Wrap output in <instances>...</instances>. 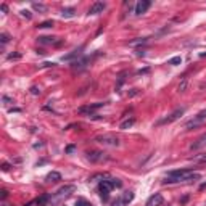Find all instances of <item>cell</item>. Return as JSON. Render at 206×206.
<instances>
[{
    "label": "cell",
    "instance_id": "1",
    "mask_svg": "<svg viewBox=\"0 0 206 206\" xmlns=\"http://www.w3.org/2000/svg\"><path fill=\"white\" fill-rule=\"evenodd\" d=\"M201 176L198 172H193L192 169H177L167 172V176L164 177V184H185V182H196L200 180Z\"/></svg>",
    "mask_w": 206,
    "mask_h": 206
},
{
    "label": "cell",
    "instance_id": "2",
    "mask_svg": "<svg viewBox=\"0 0 206 206\" xmlns=\"http://www.w3.org/2000/svg\"><path fill=\"white\" fill-rule=\"evenodd\" d=\"M86 158L90 163H101V161L108 160V154L105 151H100V150H90V151L86 153Z\"/></svg>",
    "mask_w": 206,
    "mask_h": 206
},
{
    "label": "cell",
    "instance_id": "3",
    "mask_svg": "<svg viewBox=\"0 0 206 206\" xmlns=\"http://www.w3.org/2000/svg\"><path fill=\"white\" fill-rule=\"evenodd\" d=\"M184 113H185V108H177V110L172 111L171 114H167L166 118H163V119L158 121L156 126H164V124H171V123H174V121H177V119H179Z\"/></svg>",
    "mask_w": 206,
    "mask_h": 206
},
{
    "label": "cell",
    "instance_id": "4",
    "mask_svg": "<svg viewBox=\"0 0 206 206\" xmlns=\"http://www.w3.org/2000/svg\"><path fill=\"white\" fill-rule=\"evenodd\" d=\"M114 187L113 184H111V179H105V180H101L100 182V185H98V190H100V195H101V198L103 200H108V196H110V192L113 190Z\"/></svg>",
    "mask_w": 206,
    "mask_h": 206
},
{
    "label": "cell",
    "instance_id": "5",
    "mask_svg": "<svg viewBox=\"0 0 206 206\" xmlns=\"http://www.w3.org/2000/svg\"><path fill=\"white\" fill-rule=\"evenodd\" d=\"M95 142L101 143V145H110V147H118L119 145V139L114 137V135H98L95 139Z\"/></svg>",
    "mask_w": 206,
    "mask_h": 206
},
{
    "label": "cell",
    "instance_id": "6",
    "mask_svg": "<svg viewBox=\"0 0 206 206\" xmlns=\"http://www.w3.org/2000/svg\"><path fill=\"white\" fill-rule=\"evenodd\" d=\"M105 105L103 101H98V103H93V105H87V106H81V108H77V113L79 114H86V116H93V111L98 110V108H101V106Z\"/></svg>",
    "mask_w": 206,
    "mask_h": 206
},
{
    "label": "cell",
    "instance_id": "7",
    "mask_svg": "<svg viewBox=\"0 0 206 206\" xmlns=\"http://www.w3.org/2000/svg\"><path fill=\"white\" fill-rule=\"evenodd\" d=\"M204 119H206V118H203L201 114H196L193 119H190V121H187V123H185V129H187V130H190V129L198 127V126L203 124V121H204Z\"/></svg>",
    "mask_w": 206,
    "mask_h": 206
},
{
    "label": "cell",
    "instance_id": "8",
    "mask_svg": "<svg viewBox=\"0 0 206 206\" xmlns=\"http://www.w3.org/2000/svg\"><path fill=\"white\" fill-rule=\"evenodd\" d=\"M151 7V2L150 0H142V2H139L137 5H135V15L140 16L143 15V13H147V10Z\"/></svg>",
    "mask_w": 206,
    "mask_h": 206
},
{
    "label": "cell",
    "instance_id": "9",
    "mask_svg": "<svg viewBox=\"0 0 206 206\" xmlns=\"http://www.w3.org/2000/svg\"><path fill=\"white\" fill-rule=\"evenodd\" d=\"M105 8H106V3H103V2H95L90 8H89V13H87V15H100V13L105 11Z\"/></svg>",
    "mask_w": 206,
    "mask_h": 206
},
{
    "label": "cell",
    "instance_id": "10",
    "mask_svg": "<svg viewBox=\"0 0 206 206\" xmlns=\"http://www.w3.org/2000/svg\"><path fill=\"white\" fill-rule=\"evenodd\" d=\"M163 203H164V198H163L161 193H154L148 198L147 201V206H161Z\"/></svg>",
    "mask_w": 206,
    "mask_h": 206
},
{
    "label": "cell",
    "instance_id": "11",
    "mask_svg": "<svg viewBox=\"0 0 206 206\" xmlns=\"http://www.w3.org/2000/svg\"><path fill=\"white\" fill-rule=\"evenodd\" d=\"M74 192H76V187L74 185H64V187H61V189H58L57 196L58 198H63V196H68V195L74 193Z\"/></svg>",
    "mask_w": 206,
    "mask_h": 206
},
{
    "label": "cell",
    "instance_id": "12",
    "mask_svg": "<svg viewBox=\"0 0 206 206\" xmlns=\"http://www.w3.org/2000/svg\"><path fill=\"white\" fill-rule=\"evenodd\" d=\"M61 180V174L60 172H57V171H52V172H48L47 174V177H45V182H60Z\"/></svg>",
    "mask_w": 206,
    "mask_h": 206
},
{
    "label": "cell",
    "instance_id": "13",
    "mask_svg": "<svg viewBox=\"0 0 206 206\" xmlns=\"http://www.w3.org/2000/svg\"><path fill=\"white\" fill-rule=\"evenodd\" d=\"M39 42H40V44H45V45H53V44H60L58 37H48V36L39 37Z\"/></svg>",
    "mask_w": 206,
    "mask_h": 206
},
{
    "label": "cell",
    "instance_id": "14",
    "mask_svg": "<svg viewBox=\"0 0 206 206\" xmlns=\"http://www.w3.org/2000/svg\"><path fill=\"white\" fill-rule=\"evenodd\" d=\"M105 179H110V176L106 174V172H98V174H93L92 177H89V180L90 182H101V180H105Z\"/></svg>",
    "mask_w": 206,
    "mask_h": 206
},
{
    "label": "cell",
    "instance_id": "15",
    "mask_svg": "<svg viewBox=\"0 0 206 206\" xmlns=\"http://www.w3.org/2000/svg\"><path fill=\"white\" fill-rule=\"evenodd\" d=\"M203 145H206V134H203V135H201V137L198 139V140H196V143H192V150H198V148H201V147H203Z\"/></svg>",
    "mask_w": 206,
    "mask_h": 206
},
{
    "label": "cell",
    "instance_id": "16",
    "mask_svg": "<svg viewBox=\"0 0 206 206\" xmlns=\"http://www.w3.org/2000/svg\"><path fill=\"white\" fill-rule=\"evenodd\" d=\"M134 124H135V118L126 119V121H123V123L119 124V129H123V130H126V129H130Z\"/></svg>",
    "mask_w": 206,
    "mask_h": 206
},
{
    "label": "cell",
    "instance_id": "17",
    "mask_svg": "<svg viewBox=\"0 0 206 206\" xmlns=\"http://www.w3.org/2000/svg\"><path fill=\"white\" fill-rule=\"evenodd\" d=\"M81 52H82V47H81V48H77V50H74L73 53H69V55H64V57H63L61 60H63V61H69V60H73V58L79 57V55H81Z\"/></svg>",
    "mask_w": 206,
    "mask_h": 206
},
{
    "label": "cell",
    "instance_id": "18",
    "mask_svg": "<svg viewBox=\"0 0 206 206\" xmlns=\"http://www.w3.org/2000/svg\"><path fill=\"white\" fill-rule=\"evenodd\" d=\"M74 15H76V10H74V8H63V10H61V16L63 18H73Z\"/></svg>",
    "mask_w": 206,
    "mask_h": 206
},
{
    "label": "cell",
    "instance_id": "19",
    "mask_svg": "<svg viewBox=\"0 0 206 206\" xmlns=\"http://www.w3.org/2000/svg\"><path fill=\"white\" fill-rule=\"evenodd\" d=\"M48 200H50V195H42L40 198L36 200V203H37V206H47Z\"/></svg>",
    "mask_w": 206,
    "mask_h": 206
},
{
    "label": "cell",
    "instance_id": "20",
    "mask_svg": "<svg viewBox=\"0 0 206 206\" xmlns=\"http://www.w3.org/2000/svg\"><path fill=\"white\" fill-rule=\"evenodd\" d=\"M89 63V58H82V60H79V61H74V64H73V68H84L86 64Z\"/></svg>",
    "mask_w": 206,
    "mask_h": 206
},
{
    "label": "cell",
    "instance_id": "21",
    "mask_svg": "<svg viewBox=\"0 0 206 206\" xmlns=\"http://www.w3.org/2000/svg\"><path fill=\"white\" fill-rule=\"evenodd\" d=\"M32 8H34L36 11H47V7L44 5V3H37V2H34V3H32Z\"/></svg>",
    "mask_w": 206,
    "mask_h": 206
},
{
    "label": "cell",
    "instance_id": "22",
    "mask_svg": "<svg viewBox=\"0 0 206 206\" xmlns=\"http://www.w3.org/2000/svg\"><path fill=\"white\" fill-rule=\"evenodd\" d=\"M113 206H127V203H126L124 198L121 196V198H116V200L113 201Z\"/></svg>",
    "mask_w": 206,
    "mask_h": 206
},
{
    "label": "cell",
    "instance_id": "23",
    "mask_svg": "<svg viewBox=\"0 0 206 206\" xmlns=\"http://www.w3.org/2000/svg\"><path fill=\"white\" fill-rule=\"evenodd\" d=\"M123 198H124L126 203H130V201L134 200V193H132V192H127V193H124V195H123Z\"/></svg>",
    "mask_w": 206,
    "mask_h": 206
},
{
    "label": "cell",
    "instance_id": "24",
    "mask_svg": "<svg viewBox=\"0 0 206 206\" xmlns=\"http://www.w3.org/2000/svg\"><path fill=\"white\" fill-rule=\"evenodd\" d=\"M52 26H53V21H52V20L44 21V23H40V24H39L40 29H47V27H52Z\"/></svg>",
    "mask_w": 206,
    "mask_h": 206
},
{
    "label": "cell",
    "instance_id": "25",
    "mask_svg": "<svg viewBox=\"0 0 206 206\" xmlns=\"http://www.w3.org/2000/svg\"><path fill=\"white\" fill-rule=\"evenodd\" d=\"M180 63H182V58L180 57H174V58L169 60V64H172V66H177V64H180Z\"/></svg>",
    "mask_w": 206,
    "mask_h": 206
},
{
    "label": "cell",
    "instance_id": "26",
    "mask_svg": "<svg viewBox=\"0 0 206 206\" xmlns=\"http://www.w3.org/2000/svg\"><path fill=\"white\" fill-rule=\"evenodd\" d=\"M74 206H92V204L89 203L87 200H84V198H79V200L76 201V204H74Z\"/></svg>",
    "mask_w": 206,
    "mask_h": 206
},
{
    "label": "cell",
    "instance_id": "27",
    "mask_svg": "<svg viewBox=\"0 0 206 206\" xmlns=\"http://www.w3.org/2000/svg\"><path fill=\"white\" fill-rule=\"evenodd\" d=\"M177 89H179V92H185L187 90V79L185 77L182 79V82L179 84V87H177Z\"/></svg>",
    "mask_w": 206,
    "mask_h": 206
},
{
    "label": "cell",
    "instance_id": "28",
    "mask_svg": "<svg viewBox=\"0 0 206 206\" xmlns=\"http://www.w3.org/2000/svg\"><path fill=\"white\" fill-rule=\"evenodd\" d=\"M8 40H10V36H8V34H5V32L0 34V42H2V44H7Z\"/></svg>",
    "mask_w": 206,
    "mask_h": 206
},
{
    "label": "cell",
    "instance_id": "29",
    "mask_svg": "<svg viewBox=\"0 0 206 206\" xmlns=\"http://www.w3.org/2000/svg\"><path fill=\"white\" fill-rule=\"evenodd\" d=\"M148 39H137V40H132V42H129V45H139V44H145Z\"/></svg>",
    "mask_w": 206,
    "mask_h": 206
},
{
    "label": "cell",
    "instance_id": "30",
    "mask_svg": "<svg viewBox=\"0 0 206 206\" xmlns=\"http://www.w3.org/2000/svg\"><path fill=\"white\" fill-rule=\"evenodd\" d=\"M111 184H113V187H114V189H116V187H118V189H119V187L123 185V182H121L119 179H111Z\"/></svg>",
    "mask_w": 206,
    "mask_h": 206
},
{
    "label": "cell",
    "instance_id": "31",
    "mask_svg": "<svg viewBox=\"0 0 206 206\" xmlns=\"http://www.w3.org/2000/svg\"><path fill=\"white\" fill-rule=\"evenodd\" d=\"M31 93H32V95H40V90H39V87L32 86V87H31Z\"/></svg>",
    "mask_w": 206,
    "mask_h": 206
},
{
    "label": "cell",
    "instance_id": "32",
    "mask_svg": "<svg viewBox=\"0 0 206 206\" xmlns=\"http://www.w3.org/2000/svg\"><path fill=\"white\" fill-rule=\"evenodd\" d=\"M195 161H198V163H206V154H201V156H196V158H195Z\"/></svg>",
    "mask_w": 206,
    "mask_h": 206
},
{
    "label": "cell",
    "instance_id": "33",
    "mask_svg": "<svg viewBox=\"0 0 206 206\" xmlns=\"http://www.w3.org/2000/svg\"><path fill=\"white\" fill-rule=\"evenodd\" d=\"M52 66H55V63H50V61L42 63V68H52Z\"/></svg>",
    "mask_w": 206,
    "mask_h": 206
},
{
    "label": "cell",
    "instance_id": "34",
    "mask_svg": "<svg viewBox=\"0 0 206 206\" xmlns=\"http://www.w3.org/2000/svg\"><path fill=\"white\" fill-rule=\"evenodd\" d=\"M21 15H23V16H24V18H27V20H29V18L32 16V15H31V13H29V11H27V10H23V11H21Z\"/></svg>",
    "mask_w": 206,
    "mask_h": 206
},
{
    "label": "cell",
    "instance_id": "35",
    "mask_svg": "<svg viewBox=\"0 0 206 206\" xmlns=\"http://www.w3.org/2000/svg\"><path fill=\"white\" fill-rule=\"evenodd\" d=\"M20 57H21L20 53H10V55H8V60H13V58H20Z\"/></svg>",
    "mask_w": 206,
    "mask_h": 206
},
{
    "label": "cell",
    "instance_id": "36",
    "mask_svg": "<svg viewBox=\"0 0 206 206\" xmlns=\"http://www.w3.org/2000/svg\"><path fill=\"white\" fill-rule=\"evenodd\" d=\"M74 148H76L74 145H69V147H66V153H73V151H74Z\"/></svg>",
    "mask_w": 206,
    "mask_h": 206
},
{
    "label": "cell",
    "instance_id": "37",
    "mask_svg": "<svg viewBox=\"0 0 206 206\" xmlns=\"http://www.w3.org/2000/svg\"><path fill=\"white\" fill-rule=\"evenodd\" d=\"M10 169V164H8V163H3L2 164V171H8Z\"/></svg>",
    "mask_w": 206,
    "mask_h": 206
},
{
    "label": "cell",
    "instance_id": "38",
    "mask_svg": "<svg viewBox=\"0 0 206 206\" xmlns=\"http://www.w3.org/2000/svg\"><path fill=\"white\" fill-rule=\"evenodd\" d=\"M2 100H3V101H5V103H13V100H11V98H10V97H7V95H5V97H3V98H2Z\"/></svg>",
    "mask_w": 206,
    "mask_h": 206
},
{
    "label": "cell",
    "instance_id": "39",
    "mask_svg": "<svg viewBox=\"0 0 206 206\" xmlns=\"http://www.w3.org/2000/svg\"><path fill=\"white\" fill-rule=\"evenodd\" d=\"M7 196H8V192L7 190H2V200H5Z\"/></svg>",
    "mask_w": 206,
    "mask_h": 206
},
{
    "label": "cell",
    "instance_id": "40",
    "mask_svg": "<svg viewBox=\"0 0 206 206\" xmlns=\"http://www.w3.org/2000/svg\"><path fill=\"white\" fill-rule=\"evenodd\" d=\"M0 8H2L3 13H7V5H5V3H2V5H0Z\"/></svg>",
    "mask_w": 206,
    "mask_h": 206
}]
</instances>
